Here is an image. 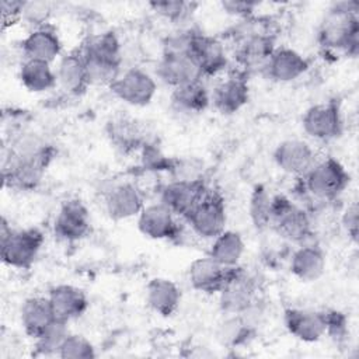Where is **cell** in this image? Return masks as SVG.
Returning <instances> with one entry per match:
<instances>
[{
    "instance_id": "obj_30",
    "label": "cell",
    "mask_w": 359,
    "mask_h": 359,
    "mask_svg": "<svg viewBox=\"0 0 359 359\" xmlns=\"http://www.w3.org/2000/svg\"><path fill=\"white\" fill-rule=\"evenodd\" d=\"M11 153L17 157L39 161L45 165H49L55 158L56 150L45 137L32 132H20L4 144Z\"/></svg>"
},
{
    "instance_id": "obj_5",
    "label": "cell",
    "mask_w": 359,
    "mask_h": 359,
    "mask_svg": "<svg viewBox=\"0 0 359 359\" xmlns=\"http://www.w3.org/2000/svg\"><path fill=\"white\" fill-rule=\"evenodd\" d=\"M184 220L194 234L202 240L212 241L226 230L227 213L224 198L219 191L208 188Z\"/></svg>"
},
{
    "instance_id": "obj_36",
    "label": "cell",
    "mask_w": 359,
    "mask_h": 359,
    "mask_svg": "<svg viewBox=\"0 0 359 359\" xmlns=\"http://www.w3.org/2000/svg\"><path fill=\"white\" fill-rule=\"evenodd\" d=\"M271 202H272V195L269 194L268 188L264 184L254 185L251 195H250L248 213H250L252 226L258 231L268 230V227H269Z\"/></svg>"
},
{
    "instance_id": "obj_40",
    "label": "cell",
    "mask_w": 359,
    "mask_h": 359,
    "mask_svg": "<svg viewBox=\"0 0 359 359\" xmlns=\"http://www.w3.org/2000/svg\"><path fill=\"white\" fill-rule=\"evenodd\" d=\"M324 314H325V337L331 338L337 344L344 342L349 334L346 316L339 310H324Z\"/></svg>"
},
{
    "instance_id": "obj_10",
    "label": "cell",
    "mask_w": 359,
    "mask_h": 359,
    "mask_svg": "<svg viewBox=\"0 0 359 359\" xmlns=\"http://www.w3.org/2000/svg\"><path fill=\"white\" fill-rule=\"evenodd\" d=\"M48 165L17 157L6 146H3V160H1V175L3 185L15 191H35L45 175Z\"/></svg>"
},
{
    "instance_id": "obj_28",
    "label": "cell",
    "mask_w": 359,
    "mask_h": 359,
    "mask_svg": "<svg viewBox=\"0 0 359 359\" xmlns=\"http://www.w3.org/2000/svg\"><path fill=\"white\" fill-rule=\"evenodd\" d=\"M181 300V289L171 279L153 278L146 285V303L161 317L174 316L180 309Z\"/></svg>"
},
{
    "instance_id": "obj_9",
    "label": "cell",
    "mask_w": 359,
    "mask_h": 359,
    "mask_svg": "<svg viewBox=\"0 0 359 359\" xmlns=\"http://www.w3.org/2000/svg\"><path fill=\"white\" fill-rule=\"evenodd\" d=\"M108 88L123 104L130 107H146L153 101L157 93V81L146 70L140 67H129L121 72Z\"/></svg>"
},
{
    "instance_id": "obj_1",
    "label": "cell",
    "mask_w": 359,
    "mask_h": 359,
    "mask_svg": "<svg viewBox=\"0 0 359 359\" xmlns=\"http://www.w3.org/2000/svg\"><path fill=\"white\" fill-rule=\"evenodd\" d=\"M359 4L356 1H337L324 14L317 41L320 46L332 53L356 57L359 53Z\"/></svg>"
},
{
    "instance_id": "obj_41",
    "label": "cell",
    "mask_w": 359,
    "mask_h": 359,
    "mask_svg": "<svg viewBox=\"0 0 359 359\" xmlns=\"http://www.w3.org/2000/svg\"><path fill=\"white\" fill-rule=\"evenodd\" d=\"M220 7L229 15L248 20L254 15L257 8L259 7V3L258 1H247V0H223L220 3Z\"/></svg>"
},
{
    "instance_id": "obj_14",
    "label": "cell",
    "mask_w": 359,
    "mask_h": 359,
    "mask_svg": "<svg viewBox=\"0 0 359 359\" xmlns=\"http://www.w3.org/2000/svg\"><path fill=\"white\" fill-rule=\"evenodd\" d=\"M104 206L111 220H128L137 216L146 206L144 195L143 191L132 181L118 182L105 192Z\"/></svg>"
},
{
    "instance_id": "obj_7",
    "label": "cell",
    "mask_w": 359,
    "mask_h": 359,
    "mask_svg": "<svg viewBox=\"0 0 359 359\" xmlns=\"http://www.w3.org/2000/svg\"><path fill=\"white\" fill-rule=\"evenodd\" d=\"M45 243L43 233L36 227L13 229L0 238V255L4 265L14 269H29Z\"/></svg>"
},
{
    "instance_id": "obj_42",
    "label": "cell",
    "mask_w": 359,
    "mask_h": 359,
    "mask_svg": "<svg viewBox=\"0 0 359 359\" xmlns=\"http://www.w3.org/2000/svg\"><path fill=\"white\" fill-rule=\"evenodd\" d=\"M341 227L352 243H358L359 234V209L358 203L352 202L345 208L341 216Z\"/></svg>"
},
{
    "instance_id": "obj_22",
    "label": "cell",
    "mask_w": 359,
    "mask_h": 359,
    "mask_svg": "<svg viewBox=\"0 0 359 359\" xmlns=\"http://www.w3.org/2000/svg\"><path fill=\"white\" fill-rule=\"evenodd\" d=\"M192 57L195 59L203 79L215 77L223 73L229 66V56L223 42L215 36L199 32L194 49Z\"/></svg>"
},
{
    "instance_id": "obj_3",
    "label": "cell",
    "mask_w": 359,
    "mask_h": 359,
    "mask_svg": "<svg viewBox=\"0 0 359 359\" xmlns=\"http://www.w3.org/2000/svg\"><path fill=\"white\" fill-rule=\"evenodd\" d=\"M268 229L297 245L316 243L310 212L282 194L272 195Z\"/></svg>"
},
{
    "instance_id": "obj_31",
    "label": "cell",
    "mask_w": 359,
    "mask_h": 359,
    "mask_svg": "<svg viewBox=\"0 0 359 359\" xmlns=\"http://www.w3.org/2000/svg\"><path fill=\"white\" fill-rule=\"evenodd\" d=\"M171 108L182 115H198L210 105V93L202 81L172 88L170 95Z\"/></svg>"
},
{
    "instance_id": "obj_16",
    "label": "cell",
    "mask_w": 359,
    "mask_h": 359,
    "mask_svg": "<svg viewBox=\"0 0 359 359\" xmlns=\"http://www.w3.org/2000/svg\"><path fill=\"white\" fill-rule=\"evenodd\" d=\"M276 167L293 177L302 178L318 160L314 149L302 139H285L273 150Z\"/></svg>"
},
{
    "instance_id": "obj_35",
    "label": "cell",
    "mask_w": 359,
    "mask_h": 359,
    "mask_svg": "<svg viewBox=\"0 0 359 359\" xmlns=\"http://www.w3.org/2000/svg\"><path fill=\"white\" fill-rule=\"evenodd\" d=\"M69 323L56 320L52 325H49L38 338L34 339L35 342V356H57L60 346L63 345L65 339L70 334Z\"/></svg>"
},
{
    "instance_id": "obj_17",
    "label": "cell",
    "mask_w": 359,
    "mask_h": 359,
    "mask_svg": "<svg viewBox=\"0 0 359 359\" xmlns=\"http://www.w3.org/2000/svg\"><path fill=\"white\" fill-rule=\"evenodd\" d=\"M276 49L275 36L266 31H248L241 36L236 50V60L241 72L247 74L248 70L264 69L268 59Z\"/></svg>"
},
{
    "instance_id": "obj_29",
    "label": "cell",
    "mask_w": 359,
    "mask_h": 359,
    "mask_svg": "<svg viewBox=\"0 0 359 359\" xmlns=\"http://www.w3.org/2000/svg\"><path fill=\"white\" fill-rule=\"evenodd\" d=\"M20 321L28 337L32 339L38 338L56 321V316L48 296H32L25 299L20 309Z\"/></svg>"
},
{
    "instance_id": "obj_37",
    "label": "cell",
    "mask_w": 359,
    "mask_h": 359,
    "mask_svg": "<svg viewBox=\"0 0 359 359\" xmlns=\"http://www.w3.org/2000/svg\"><path fill=\"white\" fill-rule=\"evenodd\" d=\"M149 6L153 11L163 17L164 20L172 24H184L194 13L196 4L182 0H163V1H150Z\"/></svg>"
},
{
    "instance_id": "obj_21",
    "label": "cell",
    "mask_w": 359,
    "mask_h": 359,
    "mask_svg": "<svg viewBox=\"0 0 359 359\" xmlns=\"http://www.w3.org/2000/svg\"><path fill=\"white\" fill-rule=\"evenodd\" d=\"M309 59L304 57L300 52L286 46H276L262 70L272 81L290 83L302 77L309 70Z\"/></svg>"
},
{
    "instance_id": "obj_26",
    "label": "cell",
    "mask_w": 359,
    "mask_h": 359,
    "mask_svg": "<svg viewBox=\"0 0 359 359\" xmlns=\"http://www.w3.org/2000/svg\"><path fill=\"white\" fill-rule=\"evenodd\" d=\"M327 266L324 250L317 243L299 245L290 255V272L302 282L318 280Z\"/></svg>"
},
{
    "instance_id": "obj_44",
    "label": "cell",
    "mask_w": 359,
    "mask_h": 359,
    "mask_svg": "<svg viewBox=\"0 0 359 359\" xmlns=\"http://www.w3.org/2000/svg\"><path fill=\"white\" fill-rule=\"evenodd\" d=\"M50 11H52L50 3L27 1L22 18L28 20L31 24H34V27H38L46 22V18L50 14Z\"/></svg>"
},
{
    "instance_id": "obj_23",
    "label": "cell",
    "mask_w": 359,
    "mask_h": 359,
    "mask_svg": "<svg viewBox=\"0 0 359 359\" xmlns=\"http://www.w3.org/2000/svg\"><path fill=\"white\" fill-rule=\"evenodd\" d=\"M105 130L109 142L122 153L142 150L149 143L142 122L126 115L111 118L107 122Z\"/></svg>"
},
{
    "instance_id": "obj_19",
    "label": "cell",
    "mask_w": 359,
    "mask_h": 359,
    "mask_svg": "<svg viewBox=\"0 0 359 359\" xmlns=\"http://www.w3.org/2000/svg\"><path fill=\"white\" fill-rule=\"evenodd\" d=\"M283 323L287 332L299 341L313 344L325 337L324 310L287 307L283 311Z\"/></svg>"
},
{
    "instance_id": "obj_32",
    "label": "cell",
    "mask_w": 359,
    "mask_h": 359,
    "mask_svg": "<svg viewBox=\"0 0 359 359\" xmlns=\"http://www.w3.org/2000/svg\"><path fill=\"white\" fill-rule=\"evenodd\" d=\"M257 330L258 325L244 313L226 314V317L217 324L216 338L223 346L238 348L250 342L257 334Z\"/></svg>"
},
{
    "instance_id": "obj_38",
    "label": "cell",
    "mask_w": 359,
    "mask_h": 359,
    "mask_svg": "<svg viewBox=\"0 0 359 359\" xmlns=\"http://www.w3.org/2000/svg\"><path fill=\"white\" fill-rule=\"evenodd\" d=\"M201 31L194 28L181 27L177 31L168 34L163 41L161 55H189L192 56V49L195 39Z\"/></svg>"
},
{
    "instance_id": "obj_11",
    "label": "cell",
    "mask_w": 359,
    "mask_h": 359,
    "mask_svg": "<svg viewBox=\"0 0 359 359\" xmlns=\"http://www.w3.org/2000/svg\"><path fill=\"white\" fill-rule=\"evenodd\" d=\"M91 231V217L80 199H69L59 208L53 220V234L65 243H76Z\"/></svg>"
},
{
    "instance_id": "obj_33",
    "label": "cell",
    "mask_w": 359,
    "mask_h": 359,
    "mask_svg": "<svg viewBox=\"0 0 359 359\" xmlns=\"http://www.w3.org/2000/svg\"><path fill=\"white\" fill-rule=\"evenodd\" d=\"M18 79L29 93H45L57 86L56 72L50 63L41 60L24 59L20 65Z\"/></svg>"
},
{
    "instance_id": "obj_2",
    "label": "cell",
    "mask_w": 359,
    "mask_h": 359,
    "mask_svg": "<svg viewBox=\"0 0 359 359\" xmlns=\"http://www.w3.org/2000/svg\"><path fill=\"white\" fill-rule=\"evenodd\" d=\"M90 86L109 87L121 74L122 45L114 31L90 35L81 45Z\"/></svg>"
},
{
    "instance_id": "obj_20",
    "label": "cell",
    "mask_w": 359,
    "mask_h": 359,
    "mask_svg": "<svg viewBox=\"0 0 359 359\" xmlns=\"http://www.w3.org/2000/svg\"><path fill=\"white\" fill-rule=\"evenodd\" d=\"M20 45L24 59L41 60L50 65L62 53V41L59 34L56 28L48 22L34 27Z\"/></svg>"
},
{
    "instance_id": "obj_39",
    "label": "cell",
    "mask_w": 359,
    "mask_h": 359,
    "mask_svg": "<svg viewBox=\"0 0 359 359\" xmlns=\"http://www.w3.org/2000/svg\"><path fill=\"white\" fill-rule=\"evenodd\" d=\"M57 356L62 359H93L97 356V352L90 339L70 332L60 346Z\"/></svg>"
},
{
    "instance_id": "obj_25",
    "label": "cell",
    "mask_w": 359,
    "mask_h": 359,
    "mask_svg": "<svg viewBox=\"0 0 359 359\" xmlns=\"http://www.w3.org/2000/svg\"><path fill=\"white\" fill-rule=\"evenodd\" d=\"M229 268L220 265L208 254L194 259L188 268L191 286L205 294H217L227 278Z\"/></svg>"
},
{
    "instance_id": "obj_18",
    "label": "cell",
    "mask_w": 359,
    "mask_h": 359,
    "mask_svg": "<svg viewBox=\"0 0 359 359\" xmlns=\"http://www.w3.org/2000/svg\"><path fill=\"white\" fill-rule=\"evenodd\" d=\"M154 74L171 90L203 80L195 59L189 55H161Z\"/></svg>"
},
{
    "instance_id": "obj_43",
    "label": "cell",
    "mask_w": 359,
    "mask_h": 359,
    "mask_svg": "<svg viewBox=\"0 0 359 359\" xmlns=\"http://www.w3.org/2000/svg\"><path fill=\"white\" fill-rule=\"evenodd\" d=\"M25 3L27 1H21V0H1L0 8H1L3 29L14 25L22 18Z\"/></svg>"
},
{
    "instance_id": "obj_24",
    "label": "cell",
    "mask_w": 359,
    "mask_h": 359,
    "mask_svg": "<svg viewBox=\"0 0 359 359\" xmlns=\"http://www.w3.org/2000/svg\"><path fill=\"white\" fill-rule=\"evenodd\" d=\"M48 299L56 316V320L70 323L81 317L88 309V297L86 292L73 285H56L50 287Z\"/></svg>"
},
{
    "instance_id": "obj_15",
    "label": "cell",
    "mask_w": 359,
    "mask_h": 359,
    "mask_svg": "<svg viewBox=\"0 0 359 359\" xmlns=\"http://www.w3.org/2000/svg\"><path fill=\"white\" fill-rule=\"evenodd\" d=\"M205 180H171L160 189V202L164 203L175 216L185 219L192 208L206 192Z\"/></svg>"
},
{
    "instance_id": "obj_6",
    "label": "cell",
    "mask_w": 359,
    "mask_h": 359,
    "mask_svg": "<svg viewBox=\"0 0 359 359\" xmlns=\"http://www.w3.org/2000/svg\"><path fill=\"white\" fill-rule=\"evenodd\" d=\"M258 279L241 265L229 268L219 296V307L224 314H237L258 300Z\"/></svg>"
},
{
    "instance_id": "obj_8",
    "label": "cell",
    "mask_w": 359,
    "mask_h": 359,
    "mask_svg": "<svg viewBox=\"0 0 359 359\" xmlns=\"http://www.w3.org/2000/svg\"><path fill=\"white\" fill-rule=\"evenodd\" d=\"M304 133L318 142H330L344 132V115L341 104L335 100L311 105L302 118Z\"/></svg>"
},
{
    "instance_id": "obj_13",
    "label": "cell",
    "mask_w": 359,
    "mask_h": 359,
    "mask_svg": "<svg viewBox=\"0 0 359 359\" xmlns=\"http://www.w3.org/2000/svg\"><path fill=\"white\" fill-rule=\"evenodd\" d=\"M180 217L160 201L146 205L137 215L139 231L151 240H175L181 234Z\"/></svg>"
},
{
    "instance_id": "obj_12",
    "label": "cell",
    "mask_w": 359,
    "mask_h": 359,
    "mask_svg": "<svg viewBox=\"0 0 359 359\" xmlns=\"http://www.w3.org/2000/svg\"><path fill=\"white\" fill-rule=\"evenodd\" d=\"M250 100V86L247 74L241 70L230 72L220 80L210 93V105L223 114L233 115L238 112Z\"/></svg>"
},
{
    "instance_id": "obj_27",
    "label": "cell",
    "mask_w": 359,
    "mask_h": 359,
    "mask_svg": "<svg viewBox=\"0 0 359 359\" xmlns=\"http://www.w3.org/2000/svg\"><path fill=\"white\" fill-rule=\"evenodd\" d=\"M55 72L57 86L69 95L79 97L90 87L86 63L80 49L63 55Z\"/></svg>"
},
{
    "instance_id": "obj_4",
    "label": "cell",
    "mask_w": 359,
    "mask_h": 359,
    "mask_svg": "<svg viewBox=\"0 0 359 359\" xmlns=\"http://www.w3.org/2000/svg\"><path fill=\"white\" fill-rule=\"evenodd\" d=\"M300 189L316 202H334L348 188L351 174L335 157L317 160L314 165L302 177Z\"/></svg>"
},
{
    "instance_id": "obj_34",
    "label": "cell",
    "mask_w": 359,
    "mask_h": 359,
    "mask_svg": "<svg viewBox=\"0 0 359 359\" xmlns=\"http://www.w3.org/2000/svg\"><path fill=\"white\" fill-rule=\"evenodd\" d=\"M245 244L243 236L234 230H224L210 243L208 255L226 268L240 265Z\"/></svg>"
}]
</instances>
